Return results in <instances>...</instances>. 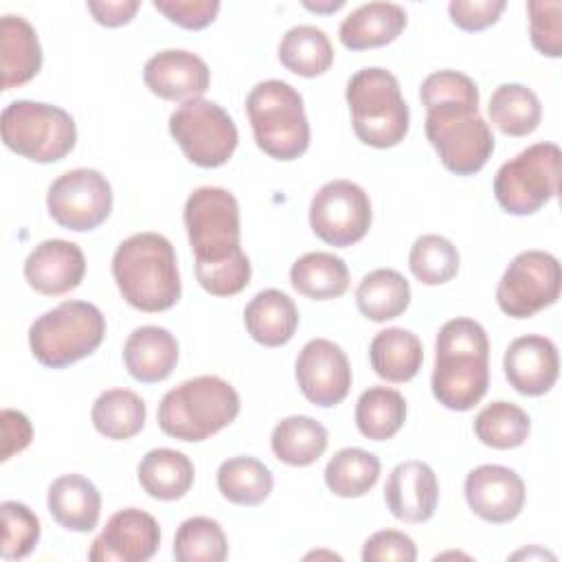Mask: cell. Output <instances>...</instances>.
<instances>
[{
  "label": "cell",
  "instance_id": "cell-1",
  "mask_svg": "<svg viewBox=\"0 0 562 562\" xmlns=\"http://www.w3.org/2000/svg\"><path fill=\"white\" fill-rule=\"evenodd\" d=\"M184 228L195 257V279L213 296H235L252 266L241 250L237 198L222 187H200L184 202Z\"/></svg>",
  "mask_w": 562,
  "mask_h": 562
},
{
  "label": "cell",
  "instance_id": "cell-2",
  "mask_svg": "<svg viewBox=\"0 0 562 562\" xmlns=\"http://www.w3.org/2000/svg\"><path fill=\"white\" fill-rule=\"evenodd\" d=\"M490 386V338L474 318H450L435 340V369L430 389L435 400L465 413L474 408Z\"/></svg>",
  "mask_w": 562,
  "mask_h": 562
},
{
  "label": "cell",
  "instance_id": "cell-3",
  "mask_svg": "<svg viewBox=\"0 0 562 562\" xmlns=\"http://www.w3.org/2000/svg\"><path fill=\"white\" fill-rule=\"evenodd\" d=\"M112 277L123 301L138 312L171 310L182 294L176 250L160 233L145 231L123 239L112 255Z\"/></svg>",
  "mask_w": 562,
  "mask_h": 562
},
{
  "label": "cell",
  "instance_id": "cell-4",
  "mask_svg": "<svg viewBox=\"0 0 562 562\" xmlns=\"http://www.w3.org/2000/svg\"><path fill=\"white\" fill-rule=\"evenodd\" d=\"M235 386L217 375H198L167 391L158 404V426L167 437L180 441H204L239 415Z\"/></svg>",
  "mask_w": 562,
  "mask_h": 562
},
{
  "label": "cell",
  "instance_id": "cell-5",
  "mask_svg": "<svg viewBox=\"0 0 562 562\" xmlns=\"http://www.w3.org/2000/svg\"><path fill=\"white\" fill-rule=\"evenodd\" d=\"M345 99L351 112L353 134L360 143L389 149L406 138L411 112L397 77L386 68L371 66L351 75Z\"/></svg>",
  "mask_w": 562,
  "mask_h": 562
},
{
  "label": "cell",
  "instance_id": "cell-6",
  "mask_svg": "<svg viewBox=\"0 0 562 562\" xmlns=\"http://www.w3.org/2000/svg\"><path fill=\"white\" fill-rule=\"evenodd\" d=\"M246 112L257 147L274 160H296L310 147V123L303 97L281 79H266L250 88Z\"/></svg>",
  "mask_w": 562,
  "mask_h": 562
},
{
  "label": "cell",
  "instance_id": "cell-7",
  "mask_svg": "<svg viewBox=\"0 0 562 562\" xmlns=\"http://www.w3.org/2000/svg\"><path fill=\"white\" fill-rule=\"evenodd\" d=\"M105 316L88 301H61L29 327L33 358L46 369H64L92 356L105 338Z\"/></svg>",
  "mask_w": 562,
  "mask_h": 562
},
{
  "label": "cell",
  "instance_id": "cell-8",
  "mask_svg": "<svg viewBox=\"0 0 562 562\" xmlns=\"http://www.w3.org/2000/svg\"><path fill=\"white\" fill-rule=\"evenodd\" d=\"M2 143L33 162L64 160L77 145L75 119L59 105L18 99L0 116Z\"/></svg>",
  "mask_w": 562,
  "mask_h": 562
},
{
  "label": "cell",
  "instance_id": "cell-9",
  "mask_svg": "<svg viewBox=\"0 0 562 562\" xmlns=\"http://www.w3.org/2000/svg\"><path fill=\"white\" fill-rule=\"evenodd\" d=\"M562 151L555 143H533L494 176V198L509 215H533L549 204L560 189Z\"/></svg>",
  "mask_w": 562,
  "mask_h": 562
},
{
  "label": "cell",
  "instance_id": "cell-10",
  "mask_svg": "<svg viewBox=\"0 0 562 562\" xmlns=\"http://www.w3.org/2000/svg\"><path fill=\"white\" fill-rule=\"evenodd\" d=\"M169 134L189 162L215 169L231 160L239 134L231 114L209 99H191L169 116Z\"/></svg>",
  "mask_w": 562,
  "mask_h": 562
},
{
  "label": "cell",
  "instance_id": "cell-11",
  "mask_svg": "<svg viewBox=\"0 0 562 562\" xmlns=\"http://www.w3.org/2000/svg\"><path fill=\"white\" fill-rule=\"evenodd\" d=\"M560 261L544 250H522L505 268L496 285V303L512 318H529L560 296Z\"/></svg>",
  "mask_w": 562,
  "mask_h": 562
},
{
  "label": "cell",
  "instance_id": "cell-12",
  "mask_svg": "<svg viewBox=\"0 0 562 562\" xmlns=\"http://www.w3.org/2000/svg\"><path fill=\"white\" fill-rule=\"evenodd\" d=\"M373 211L369 193L351 180L325 182L310 202L314 235L334 248L358 244L371 228Z\"/></svg>",
  "mask_w": 562,
  "mask_h": 562
},
{
  "label": "cell",
  "instance_id": "cell-13",
  "mask_svg": "<svg viewBox=\"0 0 562 562\" xmlns=\"http://www.w3.org/2000/svg\"><path fill=\"white\" fill-rule=\"evenodd\" d=\"M110 180L88 167L70 169L55 178L46 193L48 215L68 231L86 233L99 228L112 211Z\"/></svg>",
  "mask_w": 562,
  "mask_h": 562
},
{
  "label": "cell",
  "instance_id": "cell-14",
  "mask_svg": "<svg viewBox=\"0 0 562 562\" xmlns=\"http://www.w3.org/2000/svg\"><path fill=\"white\" fill-rule=\"evenodd\" d=\"M426 138L457 176L479 173L494 154V134L481 114H426Z\"/></svg>",
  "mask_w": 562,
  "mask_h": 562
},
{
  "label": "cell",
  "instance_id": "cell-15",
  "mask_svg": "<svg viewBox=\"0 0 562 562\" xmlns=\"http://www.w3.org/2000/svg\"><path fill=\"white\" fill-rule=\"evenodd\" d=\"M294 378L307 402L329 408L349 395L351 364L340 345L327 338H312L299 351Z\"/></svg>",
  "mask_w": 562,
  "mask_h": 562
},
{
  "label": "cell",
  "instance_id": "cell-16",
  "mask_svg": "<svg viewBox=\"0 0 562 562\" xmlns=\"http://www.w3.org/2000/svg\"><path fill=\"white\" fill-rule=\"evenodd\" d=\"M160 547L158 520L138 509L114 512L103 531L92 540L88 560L92 562H147Z\"/></svg>",
  "mask_w": 562,
  "mask_h": 562
},
{
  "label": "cell",
  "instance_id": "cell-17",
  "mask_svg": "<svg viewBox=\"0 0 562 562\" xmlns=\"http://www.w3.org/2000/svg\"><path fill=\"white\" fill-rule=\"evenodd\" d=\"M468 507L485 522H512L525 507V483L505 465L483 463L468 472L463 483Z\"/></svg>",
  "mask_w": 562,
  "mask_h": 562
},
{
  "label": "cell",
  "instance_id": "cell-18",
  "mask_svg": "<svg viewBox=\"0 0 562 562\" xmlns=\"http://www.w3.org/2000/svg\"><path fill=\"white\" fill-rule=\"evenodd\" d=\"M503 369L509 386L527 397H540L553 389L560 373L558 347L540 334L518 336L503 356Z\"/></svg>",
  "mask_w": 562,
  "mask_h": 562
},
{
  "label": "cell",
  "instance_id": "cell-19",
  "mask_svg": "<svg viewBox=\"0 0 562 562\" xmlns=\"http://www.w3.org/2000/svg\"><path fill=\"white\" fill-rule=\"evenodd\" d=\"M147 90L165 101L200 99L211 83L206 61L182 48H167L151 55L143 68Z\"/></svg>",
  "mask_w": 562,
  "mask_h": 562
},
{
  "label": "cell",
  "instance_id": "cell-20",
  "mask_svg": "<svg viewBox=\"0 0 562 562\" xmlns=\"http://www.w3.org/2000/svg\"><path fill=\"white\" fill-rule=\"evenodd\" d=\"M83 274L86 255L68 239H44L24 259L26 283L44 296H59L79 288Z\"/></svg>",
  "mask_w": 562,
  "mask_h": 562
},
{
  "label": "cell",
  "instance_id": "cell-21",
  "mask_svg": "<svg viewBox=\"0 0 562 562\" xmlns=\"http://www.w3.org/2000/svg\"><path fill=\"white\" fill-rule=\"evenodd\" d=\"M384 503L402 522L419 525L430 520L439 503V481L435 470L424 461H402L386 479Z\"/></svg>",
  "mask_w": 562,
  "mask_h": 562
},
{
  "label": "cell",
  "instance_id": "cell-22",
  "mask_svg": "<svg viewBox=\"0 0 562 562\" xmlns=\"http://www.w3.org/2000/svg\"><path fill=\"white\" fill-rule=\"evenodd\" d=\"M180 347L176 336L158 325L136 327L123 345V362L127 373L143 384L167 380L178 364Z\"/></svg>",
  "mask_w": 562,
  "mask_h": 562
},
{
  "label": "cell",
  "instance_id": "cell-23",
  "mask_svg": "<svg viewBox=\"0 0 562 562\" xmlns=\"http://www.w3.org/2000/svg\"><path fill=\"white\" fill-rule=\"evenodd\" d=\"M46 505L59 527L77 533L92 531L101 516V494L97 485L75 472L61 474L50 483Z\"/></svg>",
  "mask_w": 562,
  "mask_h": 562
},
{
  "label": "cell",
  "instance_id": "cell-24",
  "mask_svg": "<svg viewBox=\"0 0 562 562\" xmlns=\"http://www.w3.org/2000/svg\"><path fill=\"white\" fill-rule=\"evenodd\" d=\"M408 15L395 2H367L353 9L338 29V37L349 50L380 48L397 40Z\"/></svg>",
  "mask_w": 562,
  "mask_h": 562
},
{
  "label": "cell",
  "instance_id": "cell-25",
  "mask_svg": "<svg viewBox=\"0 0 562 562\" xmlns=\"http://www.w3.org/2000/svg\"><path fill=\"white\" fill-rule=\"evenodd\" d=\"M42 68V46L37 31L22 15L0 20V70L2 90L29 83Z\"/></svg>",
  "mask_w": 562,
  "mask_h": 562
},
{
  "label": "cell",
  "instance_id": "cell-26",
  "mask_svg": "<svg viewBox=\"0 0 562 562\" xmlns=\"http://www.w3.org/2000/svg\"><path fill=\"white\" fill-rule=\"evenodd\" d=\"M244 325L255 342L263 347H281L296 334L299 310L285 292L268 288L248 301Z\"/></svg>",
  "mask_w": 562,
  "mask_h": 562
},
{
  "label": "cell",
  "instance_id": "cell-27",
  "mask_svg": "<svg viewBox=\"0 0 562 562\" xmlns=\"http://www.w3.org/2000/svg\"><path fill=\"white\" fill-rule=\"evenodd\" d=\"M371 369L378 378L402 384L411 382L424 362V347L417 334L404 327H386L378 331L369 345Z\"/></svg>",
  "mask_w": 562,
  "mask_h": 562
},
{
  "label": "cell",
  "instance_id": "cell-28",
  "mask_svg": "<svg viewBox=\"0 0 562 562\" xmlns=\"http://www.w3.org/2000/svg\"><path fill=\"white\" fill-rule=\"evenodd\" d=\"M136 476L147 496L169 503L182 498L193 487L195 468L180 450L154 448L140 459Z\"/></svg>",
  "mask_w": 562,
  "mask_h": 562
},
{
  "label": "cell",
  "instance_id": "cell-29",
  "mask_svg": "<svg viewBox=\"0 0 562 562\" xmlns=\"http://www.w3.org/2000/svg\"><path fill=\"white\" fill-rule=\"evenodd\" d=\"M327 428L310 415H290L281 419L270 435L272 454L292 468L316 463L327 450Z\"/></svg>",
  "mask_w": 562,
  "mask_h": 562
},
{
  "label": "cell",
  "instance_id": "cell-30",
  "mask_svg": "<svg viewBox=\"0 0 562 562\" xmlns=\"http://www.w3.org/2000/svg\"><path fill=\"white\" fill-rule=\"evenodd\" d=\"M360 314L373 323H386L402 316L411 305V285L393 268H378L362 277L356 288Z\"/></svg>",
  "mask_w": 562,
  "mask_h": 562
},
{
  "label": "cell",
  "instance_id": "cell-31",
  "mask_svg": "<svg viewBox=\"0 0 562 562\" xmlns=\"http://www.w3.org/2000/svg\"><path fill=\"white\" fill-rule=\"evenodd\" d=\"M290 283L305 299H338L349 288V268L334 252H305L292 263Z\"/></svg>",
  "mask_w": 562,
  "mask_h": 562
},
{
  "label": "cell",
  "instance_id": "cell-32",
  "mask_svg": "<svg viewBox=\"0 0 562 562\" xmlns=\"http://www.w3.org/2000/svg\"><path fill=\"white\" fill-rule=\"evenodd\" d=\"M487 114L498 132L522 138L540 125L542 103L538 94L522 83H501L490 97Z\"/></svg>",
  "mask_w": 562,
  "mask_h": 562
},
{
  "label": "cell",
  "instance_id": "cell-33",
  "mask_svg": "<svg viewBox=\"0 0 562 562\" xmlns=\"http://www.w3.org/2000/svg\"><path fill=\"white\" fill-rule=\"evenodd\" d=\"M92 426L99 435L125 441L138 435L147 419L143 397L130 389H108L92 404Z\"/></svg>",
  "mask_w": 562,
  "mask_h": 562
},
{
  "label": "cell",
  "instance_id": "cell-34",
  "mask_svg": "<svg viewBox=\"0 0 562 562\" xmlns=\"http://www.w3.org/2000/svg\"><path fill=\"white\" fill-rule=\"evenodd\" d=\"M279 61L299 77H318L334 64V46L327 33L312 24H299L285 31L279 42Z\"/></svg>",
  "mask_w": 562,
  "mask_h": 562
},
{
  "label": "cell",
  "instance_id": "cell-35",
  "mask_svg": "<svg viewBox=\"0 0 562 562\" xmlns=\"http://www.w3.org/2000/svg\"><path fill=\"white\" fill-rule=\"evenodd\" d=\"M274 487L272 472L255 457H231L217 468V490L235 505L257 507Z\"/></svg>",
  "mask_w": 562,
  "mask_h": 562
},
{
  "label": "cell",
  "instance_id": "cell-36",
  "mask_svg": "<svg viewBox=\"0 0 562 562\" xmlns=\"http://www.w3.org/2000/svg\"><path fill=\"white\" fill-rule=\"evenodd\" d=\"M406 422V400L391 386H369L356 402V426L371 441H386Z\"/></svg>",
  "mask_w": 562,
  "mask_h": 562
},
{
  "label": "cell",
  "instance_id": "cell-37",
  "mask_svg": "<svg viewBox=\"0 0 562 562\" xmlns=\"http://www.w3.org/2000/svg\"><path fill=\"white\" fill-rule=\"evenodd\" d=\"M325 485L340 498H360L380 479V459L362 448H342L325 465Z\"/></svg>",
  "mask_w": 562,
  "mask_h": 562
},
{
  "label": "cell",
  "instance_id": "cell-38",
  "mask_svg": "<svg viewBox=\"0 0 562 562\" xmlns=\"http://www.w3.org/2000/svg\"><path fill=\"white\" fill-rule=\"evenodd\" d=\"M426 114H479V88L459 70H437L419 86Z\"/></svg>",
  "mask_w": 562,
  "mask_h": 562
},
{
  "label": "cell",
  "instance_id": "cell-39",
  "mask_svg": "<svg viewBox=\"0 0 562 562\" xmlns=\"http://www.w3.org/2000/svg\"><path fill=\"white\" fill-rule=\"evenodd\" d=\"M531 432L529 415L505 400L483 406L474 417V435L483 446L496 450H512L527 441Z\"/></svg>",
  "mask_w": 562,
  "mask_h": 562
},
{
  "label": "cell",
  "instance_id": "cell-40",
  "mask_svg": "<svg viewBox=\"0 0 562 562\" xmlns=\"http://www.w3.org/2000/svg\"><path fill=\"white\" fill-rule=\"evenodd\" d=\"M459 250L443 235H422L413 241L408 252V268L413 277L424 285H441L459 272Z\"/></svg>",
  "mask_w": 562,
  "mask_h": 562
},
{
  "label": "cell",
  "instance_id": "cell-41",
  "mask_svg": "<svg viewBox=\"0 0 562 562\" xmlns=\"http://www.w3.org/2000/svg\"><path fill=\"white\" fill-rule=\"evenodd\" d=\"M228 555V540L222 525L209 516L187 518L173 538L178 562H222Z\"/></svg>",
  "mask_w": 562,
  "mask_h": 562
},
{
  "label": "cell",
  "instance_id": "cell-42",
  "mask_svg": "<svg viewBox=\"0 0 562 562\" xmlns=\"http://www.w3.org/2000/svg\"><path fill=\"white\" fill-rule=\"evenodd\" d=\"M2 514V560H22L26 558L40 542V518L31 507L18 501H4L0 505Z\"/></svg>",
  "mask_w": 562,
  "mask_h": 562
},
{
  "label": "cell",
  "instance_id": "cell-43",
  "mask_svg": "<svg viewBox=\"0 0 562 562\" xmlns=\"http://www.w3.org/2000/svg\"><path fill=\"white\" fill-rule=\"evenodd\" d=\"M529 37L538 53L558 59L562 55V2L531 0L527 2Z\"/></svg>",
  "mask_w": 562,
  "mask_h": 562
},
{
  "label": "cell",
  "instance_id": "cell-44",
  "mask_svg": "<svg viewBox=\"0 0 562 562\" xmlns=\"http://www.w3.org/2000/svg\"><path fill=\"white\" fill-rule=\"evenodd\" d=\"M154 9L160 11L169 22L187 29L200 31L213 24L220 13L217 0H154Z\"/></svg>",
  "mask_w": 562,
  "mask_h": 562
},
{
  "label": "cell",
  "instance_id": "cell-45",
  "mask_svg": "<svg viewBox=\"0 0 562 562\" xmlns=\"http://www.w3.org/2000/svg\"><path fill=\"white\" fill-rule=\"evenodd\" d=\"M362 560L364 562H415L417 560V547L411 536L397 529H382L375 531L364 540L362 547Z\"/></svg>",
  "mask_w": 562,
  "mask_h": 562
},
{
  "label": "cell",
  "instance_id": "cell-46",
  "mask_svg": "<svg viewBox=\"0 0 562 562\" xmlns=\"http://www.w3.org/2000/svg\"><path fill=\"white\" fill-rule=\"evenodd\" d=\"M505 7V0H452L448 4V15L461 31L476 33L496 24Z\"/></svg>",
  "mask_w": 562,
  "mask_h": 562
},
{
  "label": "cell",
  "instance_id": "cell-47",
  "mask_svg": "<svg viewBox=\"0 0 562 562\" xmlns=\"http://www.w3.org/2000/svg\"><path fill=\"white\" fill-rule=\"evenodd\" d=\"M2 422V461H9L15 452H22L33 439V426L29 417L20 411L4 408L0 415Z\"/></svg>",
  "mask_w": 562,
  "mask_h": 562
},
{
  "label": "cell",
  "instance_id": "cell-48",
  "mask_svg": "<svg viewBox=\"0 0 562 562\" xmlns=\"http://www.w3.org/2000/svg\"><path fill=\"white\" fill-rule=\"evenodd\" d=\"M94 22L108 29H116L130 24L140 9L138 0H90L86 2Z\"/></svg>",
  "mask_w": 562,
  "mask_h": 562
},
{
  "label": "cell",
  "instance_id": "cell-49",
  "mask_svg": "<svg viewBox=\"0 0 562 562\" xmlns=\"http://www.w3.org/2000/svg\"><path fill=\"white\" fill-rule=\"evenodd\" d=\"M303 7L310 9V11H316V13H334V11L342 9L345 2L342 0H336V2L334 0H325V2H310V0H305Z\"/></svg>",
  "mask_w": 562,
  "mask_h": 562
}]
</instances>
